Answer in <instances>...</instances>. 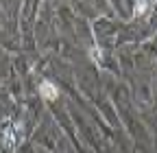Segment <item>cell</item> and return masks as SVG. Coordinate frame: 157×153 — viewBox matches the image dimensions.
I'll return each instance as SVG.
<instances>
[{"label":"cell","mask_w":157,"mask_h":153,"mask_svg":"<svg viewBox=\"0 0 157 153\" xmlns=\"http://www.w3.org/2000/svg\"><path fill=\"white\" fill-rule=\"evenodd\" d=\"M39 94L46 99V101H57L59 99V90L52 81H42L39 83Z\"/></svg>","instance_id":"6da1fadb"}]
</instances>
